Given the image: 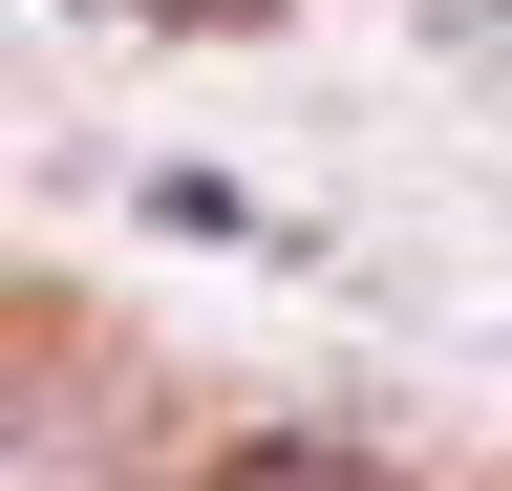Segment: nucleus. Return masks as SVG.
Listing matches in <instances>:
<instances>
[{"instance_id":"f257e3e1","label":"nucleus","mask_w":512,"mask_h":491,"mask_svg":"<svg viewBox=\"0 0 512 491\" xmlns=\"http://www.w3.org/2000/svg\"><path fill=\"white\" fill-rule=\"evenodd\" d=\"M214 491H406V470H384V449H342V427H256Z\"/></svg>"}]
</instances>
